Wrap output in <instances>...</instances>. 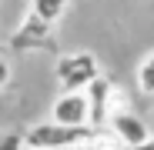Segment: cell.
<instances>
[{
  "label": "cell",
  "mask_w": 154,
  "mask_h": 150,
  "mask_svg": "<svg viewBox=\"0 0 154 150\" xmlns=\"http://www.w3.org/2000/svg\"><path fill=\"white\" fill-rule=\"evenodd\" d=\"M97 134L100 130L94 127H60L54 120H44L23 134V143H27V150H74V147L94 143Z\"/></svg>",
  "instance_id": "cell-1"
},
{
  "label": "cell",
  "mask_w": 154,
  "mask_h": 150,
  "mask_svg": "<svg viewBox=\"0 0 154 150\" xmlns=\"http://www.w3.org/2000/svg\"><path fill=\"white\" fill-rule=\"evenodd\" d=\"M74 150H100V147H94V143H84V147H74Z\"/></svg>",
  "instance_id": "cell-11"
},
{
  "label": "cell",
  "mask_w": 154,
  "mask_h": 150,
  "mask_svg": "<svg viewBox=\"0 0 154 150\" xmlns=\"http://www.w3.org/2000/svg\"><path fill=\"white\" fill-rule=\"evenodd\" d=\"M114 90H117V87H114L107 77L94 80V84L84 90L87 100H91V127H94V130H107V123L114 120V107H111V104H114V100H111Z\"/></svg>",
  "instance_id": "cell-4"
},
{
  "label": "cell",
  "mask_w": 154,
  "mask_h": 150,
  "mask_svg": "<svg viewBox=\"0 0 154 150\" xmlns=\"http://www.w3.org/2000/svg\"><path fill=\"white\" fill-rule=\"evenodd\" d=\"M131 150H154V140H147V143H141V147H131Z\"/></svg>",
  "instance_id": "cell-10"
},
{
  "label": "cell",
  "mask_w": 154,
  "mask_h": 150,
  "mask_svg": "<svg viewBox=\"0 0 154 150\" xmlns=\"http://www.w3.org/2000/svg\"><path fill=\"white\" fill-rule=\"evenodd\" d=\"M64 7H67V0H30V13H37L44 23H50V27L60 20Z\"/></svg>",
  "instance_id": "cell-7"
},
{
  "label": "cell",
  "mask_w": 154,
  "mask_h": 150,
  "mask_svg": "<svg viewBox=\"0 0 154 150\" xmlns=\"http://www.w3.org/2000/svg\"><path fill=\"white\" fill-rule=\"evenodd\" d=\"M47 43H50V23H44L37 13H27V20L10 37L14 50H30V47H47Z\"/></svg>",
  "instance_id": "cell-6"
},
{
  "label": "cell",
  "mask_w": 154,
  "mask_h": 150,
  "mask_svg": "<svg viewBox=\"0 0 154 150\" xmlns=\"http://www.w3.org/2000/svg\"><path fill=\"white\" fill-rule=\"evenodd\" d=\"M100 63L91 50H70L57 57V87L64 93H84L94 80H100Z\"/></svg>",
  "instance_id": "cell-2"
},
{
  "label": "cell",
  "mask_w": 154,
  "mask_h": 150,
  "mask_svg": "<svg viewBox=\"0 0 154 150\" xmlns=\"http://www.w3.org/2000/svg\"><path fill=\"white\" fill-rule=\"evenodd\" d=\"M111 134H114V140H117L124 150L154 140V137H151V127H147L137 113H131V110H124V113H117V117L111 120Z\"/></svg>",
  "instance_id": "cell-5"
},
{
  "label": "cell",
  "mask_w": 154,
  "mask_h": 150,
  "mask_svg": "<svg viewBox=\"0 0 154 150\" xmlns=\"http://www.w3.org/2000/svg\"><path fill=\"white\" fill-rule=\"evenodd\" d=\"M7 80H10V63L0 60V87H7Z\"/></svg>",
  "instance_id": "cell-9"
},
{
  "label": "cell",
  "mask_w": 154,
  "mask_h": 150,
  "mask_svg": "<svg viewBox=\"0 0 154 150\" xmlns=\"http://www.w3.org/2000/svg\"><path fill=\"white\" fill-rule=\"evenodd\" d=\"M137 90L147 93V97H154V50L137 63Z\"/></svg>",
  "instance_id": "cell-8"
},
{
  "label": "cell",
  "mask_w": 154,
  "mask_h": 150,
  "mask_svg": "<svg viewBox=\"0 0 154 150\" xmlns=\"http://www.w3.org/2000/svg\"><path fill=\"white\" fill-rule=\"evenodd\" d=\"M50 120L60 127H91V100L87 93H60L50 107Z\"/></svg>",
  "instance_id": "cell-3"
}]
</instances>
